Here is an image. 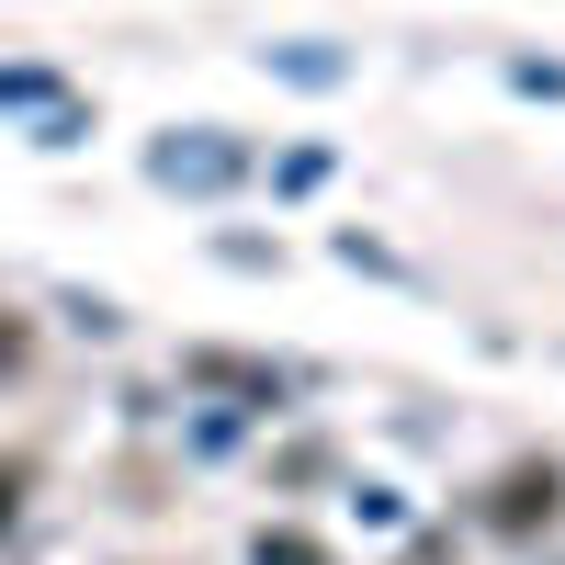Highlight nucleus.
<instances>
[{"mask_svg":"<svg viewBox=\"0 0 565 565\" xmlns=\"http://www.w3.org/2000/svg\"><path fill=\"white\" fill-rule=\"evenodd\" d=\"M532 509H554V463H521V476L498 487V521H509V532H521Z\"/></svg>","mask_w":565,"mask_h":565,"instance_id":"nucleus-2","label":"nucleus"},{"mask_svg":"<svg viewBox=\"0 0 565 565\" xmlns=\"http://www.w3.org/2000/svg\"><path fill=\"white\" fill-rule=\"evenodd\" d=\"M260 565H328L317 543H295V532H260Z\"/></svg>","mask_w":565,"mask_h":565,"instance_id":"nucleus-3","label":"nucleus"},{"mask_svg":"<svg viewBox=\"0 0 565 565\" xmlns=\"http://www.w3.org/2000/svg\"><path fill=\"white\" fill-rule=\"evenodd\" d=\"M148 170L170 181V193H215V181H238L249 159H238V148H226V136H170V148H159Z\"/></svg>","mask_w":565,"mask_h":565,"instance_id":"nucleus-1","label":"nucleus"}]
</instances>
